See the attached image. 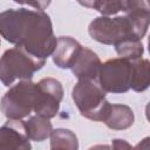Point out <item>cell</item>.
<instances>
[{
    "label": "cell",
    "mask_w": 150,
    "mask_h": 150,
    "mask_svg": "<svg viewBox=\"0 0 150 150\" xmlns=\"http://www.w3.org/2000/svg\"><path fill=\"white\" fill-rule=\"evenodd\" d=\"M0 35L40 60H47L56 47L50 18L43 11L9 8L1 12Z\"/></svg>",
    "instance_id": "obj_1"
},
{
    "label": "cell",
    "mask_w": 150,
    "mask_h": 150,
    "mask_svg": "<svg viewBox=\"0 0 150 150\" xmlns=\"http://www.w3.org/2000/svg\"><path fill=\"white\" fill-rule=\"evenodd\" d=\"M88 32L97 42L114 46L127 39L142 40V38H144L135 22L127 14L115 18L98 16L90 22Z\"/></svg>",
    "instance_id": "obj_2"
},
{
    "label": "cell",
    "mask_w": 150,
    "mask_h": 150,
    "mask_svg": "<svg viewBox=\"0 0 150 150\" xmlns=\"http://www.w3.org/2000/svg\"><path fill=\"white\" fill-rule=\"evenodd\" d=\"M45 63L46 60L36 59L20 47L9 48L0 57V81L6 87H9L18 79L29 81Z\"/></svg>",
    "instance_id": "obj_3"
},
{
    "label": "cell",
    "mask_w": 150,
    "mask_h": 150,
    "mask_svg": "<svg viewBox=\"0 0 150 150\" xmlns=\"http://www.w3.org/2000/svg\"><path fill=\"white\" fill-rule=\"evenodd\" d=\"M71 97L81 115L91 121L103 122L110 103L98 83L90 80H79L71 91Z\"/></svg>",
    "instance_id": "obj_4"
},
{
    "label": "cell",
    "mask_w": 150,
    "mask_h": 150,
    "mask_svg": "<svg viewBox=\"0 0 150 150\" xmlns=\"http://www.w3.org/2000/svg\"><path fill=\"white\" fill-rule=\"evenodd\" d=\"M38 84L29 81H21L11 87L0 101V109L8 120L19 121L28 116L36 105Z\"/></svg>",
    "instance_id": "obj_5"
},
{
    "label": "cell",
    "mask_w": 150,
    "mask_h": 150,
    "mask_svg": "<svg viewBox=\"0 0 150 150\" xmlns=\"http://www.w3.org/2000/svg\"><path fill=\"white\" fill-rule=\"evenodd\" d=\"M98 84L104 93L123 94L131 86V61L116 57L101 64Z\"/></svg>",
    "instance_id": "obj_6"
},
{
    "label": "cell",
    "mask_w": 150,
    "mask_h": 150,
    "mask_svg": "<svg viewBox=\"0 0 150 150\" xmlns=\"http://www.w3.org/2000/svg\"><path fill=\"white\" fill-rule=\"evenodd\" d=\"M38 101L34 112L47 120L56 116L60 102L63 98V88L60 81L53 77H45L38 83Z\"/></svg>",
    "instance_id": "obj_7"
},
{
    "label": "cell",
    "mask_w": 150,
    "mask_h": 150,
    "mask_svg": "<svg viewBox=\"0 0 150 150\" xmlns=\"http://www.w3.org/2000/svg\"><path fill=\"white\" fill-rule=\"evenodd\" d=\"M0 150H32L23 121L8 120L0 127Z\"/></svg>",
    "instance_id": "obj_8"
},
{
    "label": "cell",
    "mask_w": 150,
    "mask_h": 150,
    "mask_svg": "<svg viewBox=\"0 0 150 150\" xmlns=\"http://www.w3.org/2000/svg\"><path fill=\"white\" fill-rule=\"evenodd\" d=\"M83 47L70 36H60L56 39V47L52 54L54 63L62 68H71Z\"/></svg>",
    "instance_id": "obj_9"
},
{
    "label": "cell",
    "mask_w": 150,
    "mask_h": 150,
    "mask_svg": "<svg viewBox=\"0 0 150 150\" xmlns=\"http://www.w3.org/2000/svg\"><path fill=\"white\" fill-rule=\"evenodd\" d=\"M101 64L102 62L96 53L89 48H82L71 67V71L79 80L95 81L98 76Z\"/></svg>",
    "instance_id": "obj_10"
},
{
    "label": "cell",
    "mask_w": 150,
    "mask_h": 150,
    "mask_svg": "<svg viewBox=\"0 0 150 150\" xmlns=\"http://www.w3.org/2000/svg\"><path fill=\"white\" fill-rule=\"evenodd\" d=\"M135 115L125 104H110L103 123L112 130H124L134 124Z\"/></svg>",
    "instance_id": "obj_11"
},
{
    "label": "cell",
    "mask_w": 150,
    "mask_h": 150,
    "mask_svg": "<svg viewBox=\"0 0 150 150\" xmlns=\"http://www.w3.org/2000/svg\"><path fill=\"white\" fill-rule=\"evenodd\" d=\"M150 84V62L146 59H137L131 61V86L130 88L137 93L144 91Z\"/></svg>",
    "instance_id": "obj_12"
},
{
    "label": "cell",
    "mask_w": 150,
    "mask_h": 150,
    "mask_svg": "<svg viewBox=\"0 0 150 150\" xmlns=\"http://www.w3.org/2000/svg\"><path fill=\"white\" fill-rule=\"evenodd\" d=\"M26 134L29 139L35 142H42L49 137L53 128L49 120L41 116H32L25 122Z\"/></svg>",
    "instance_id": "obj_13"
},
{
    "label": "cell",
    "mask_w": 150,
    "mask_h": 150,
    "mask_svg": "<svg viewBox=\"0 0 150 150\" xmlns=\"http://www.w3.org/2000/svg\"><path fill=\"white\" fill-rule=\"evenodd\" d=\"M49 136L52 150H79L77 137L69 129H54Z\"/></svg>",
    "instance_id": "obj_14"
},
{
    "label": "cell",
    "mask_w": 150,
    "mask_h": 150,
    "mask_svg": "<svg viewBox=\"0 0 150 150\" xmlns=\"http://www.w3.org/2000/svg\"><path fill=\"white\" fill-rule=\"evenodd\" d=\"M116 53L122 59H127L129 61H134L141 59L144 53V46L138 39H127L115 45Z\"/></svg>",
    "instance_id": "obj_15"
},
{
    "label": "cell",
    "mask_w": 150,
    "mask_h": 150,
    "mask_svg": "<svg viewBox=\"0 0 150 150\" xmlns=\"http://www.w3.org/2000/svg\"><path fill=\"white\" fill-rule=\"evenodd\" d=\"M80 5H83L86 7L89 8H94L97 12H100L101 14H103V16H108V15H112L118 13L120 11L124 12L125 9V0L122 1H117V0H112V1H105V0H95V1H79Z\"/></svg>",
    "instance_id": "obj_16"
},
{
    "label": "cell",
    "mask_w": 150,
    "mask_h": 150,
    "mask_svg": "<svg viewBox=\"0 0 150 150\" xmlns=\"http://www.w3.org/2000/svg\"><path fill=\"white\" fill-rule=\"evenodd\" d=\"M112 150H134V148L125 139L115 138L112 139Z\"/></svg>",
    "instance_id": "obj_17"
},
{
    "label": "cell",
    "mask_w": 150,
    "mask_h": 150,
    "mask_svg": "<svg viewBox=\"0 0 150 150\" xmlns=\"http://www.w3.org/2000/svg\"><path fill=\"white\" fill-rule=\"evenodd\" d=\"M134 150H150V138L145 137L144 139H142L135 148Z\"/></svg>",
    "instance_id": "obj_18"
},
{
    "label": "cell",
    "mask_w": 150,
    "mask_h": 150,
    "mask_svg": "<svg viewBox=\"0 0 150 150\" xmlns=\"http://www.w3.org/2000/svg\"><path fill=\"white\" fill-rule=\"evenodd\" d=\"M25 5L32 6V7H36L38 11H43L45 7L49 5V1H47V2H46V1H42V2H26Z\"/></svg>",
    "instance_id": "obj_19"
},
{
    "label": "cell",
    "mask_w": 150,
    "mask_h": 150,
    "mask_svg": "<svg viewBox=\"0 0 150 150\" xmlns=\"http://www.w3.org/2000/svg\"><path fill=\"white\" fill-rule=\"evenodd\" d=\"M88 150H112L111 146L107 145V144H96L91 148H89Z\"/></svg>",
    "instance_id": "obj_20"
},
{
    "label": "cell",
    "mask_w": 150,
    "mask_h": 150,
    "mask_svg": "<svg viewBox=\"0 0 150 150\" xmlns=\"http://www.w3.org/2000/svg\"><path fill=\"white\" fill-rule=\"evenodd\" d=\"M50 150H52V149H50Z\"/></svg>",
    "instance_id": "obj_21"
}]
</instances>
